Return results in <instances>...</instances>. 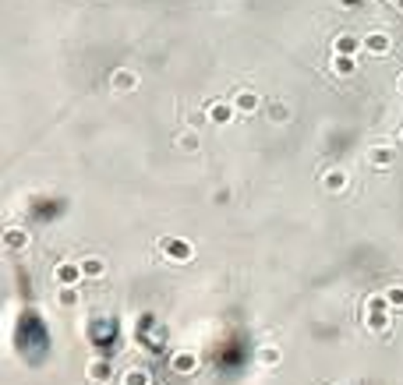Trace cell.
<instances>
[{
	"instance_id": "obj_1",
	"label": "cell",
	"mask_w": 403,
	"mask_h": 385,
	"mask_svg": "<svg viewBox=\"0 0 403 385\" xmlns=\"http://www.w3.org/2000/svg\"><path fill=\"white\" fill-rule=\"evenodd\" d=\"M159 255H166L170 262H191L195 258V248L184 241V237H159Z\"/></svg>"
},
{
	"instance_id": "obj_2",
	"label": "cell",
	"mask_w": 403,
	"mask_h": 385,
	"mask_svg": "<svg viewBox=\"0 0 403 385\" xmlns=\"http://www.w3.org/2000/svg\"><path fill=\"white\" fill-rule=\"evenodd\" d=\"M202 361H198V350H174V357H170V371H174L177 378H188V375H198Z\"/></svg>"
},
{
	"instance_id": "obj_3",
	"label": "cell",
	"mask_w": 403,
	"mask_h": 385,
	"mask_svg": "<svg viewBox=\"0 0 403 385\" xmlns=\"http://www.w3.org/2000/svg\"><path fill=\"white\" fill-rule=\"evenodd\" d=\"M138 85H142L138 71H131V68H113V75H110V89H113V96H131Z\"/></svg>"
},
{
	"instance_id": "obj_4",
	"label": "cell",
	"mask_w": 403,
	"mask_h": 385,
	"mask_svg": "<svg viewBox=\"0 0 403 385\" xmlns=\"http://www.w3.org/2000/svg\"><path fill=\"white\" fill-rule=\"evenodd\" d=\"M82 280H85L82 262H57L53 265V283L57 287H78Z\"/></svg>"
},
{
	"instance_id": "obj_5",
	"label": "cell",
	"mask_w": 403,
	"mask_h": 385,
	"mask_svg": "<svg viewBox=\"0 0 403 385\" xmlns=\"http://www.w3.org/2000/svg\"><path fill=\"white\" fill-rule=\"evenodd\" d=\"M205 117H209V124H230L237 117V106H234V99H209L205 103Z\"/></svg>"
},
{
	"instance_id": "obj_6",
	"label": "cell",
	"mask_w": 403,
	"mask_h": 385,
	"mask_svg": "<svg viewBox=\"0 0 403 385\" xmlns=\"http://www.w3.org/2000/svg\"><path fill=\"white\" fill-rule=\"evenodd\" d=\"M368 167H372V170H382V174L393 170V167H396V149H393V145H372V149H368Z\"/></svg>"
},
{
	"instance_id": "obj_7",
	"label": "cell",
	"mask_w": 403,
	"mask_h": 385,
	"mask_svg": "<svg viewBox=\"0 0 403 385\" xmlns=\"http://www.w3.org/2000/svg\"><path fill=\"white\" fill-rule=\"evenodd\" d=\"M393 46H396V43H393V36H389V32H382V29L365 36V50L372 53V57H389Z\"/></svg>"
},
{
	"instance_id": "obj_8",
	"label": "cell",
	"mask_w": 403,
	"mask_h": 385,
	"mask_svg": "<svg viewBox=\"0 0 403 385\" xmlns=\"http://www.w3.org/2000/svg\"><path fill=\"white\" fill-rule=\"evenodd\" d=\"M322 188L329 191V195H343L351 188V177H347V170H339V167H329L325 174H322Z\"/></svg>"
},
{
	"instance_id": "obj_9",
	"label": "cell",
	"mask_w": 403,
	"mask_h": 385,
	"mask_svg": "<svg viewBox=\"0 0 403 385\" xmlns=\"http://www.w3.org/2000/svg\"><path fill=\"white\" fill-rule=\"evenodd\" d=\"M234 106H237L241 117H255V110L262 106V96H258L255 89H241V92L234 96Z\"/></svg>"
},
{
	"instance_id": "obj_10",
	"label": "cell",
	"mask_w": 403,
	"mask_h": 385,
	"mask_svg": "<svg viewBox=\"0 0 403 385\" xmlns=\"http://www.w3.org/2000/svg\"><path fill=\"white\" fill-rule=\"evenodd\" d=\"M255 361H258V368H262V371H272V368H279V364H283V347L265 343V347H258V350H255Z\"/></svg>"
},
{
	"instance_id": "obj_11",
	"label": "cell",
	"mask_w": 403,
	"mask_h": 385,
	"mask_svg": "<svg viewBox=\"0 0 403 385\" xmlns=\"http://www.w3.org/2000/svg\"><path fill=\"white\" fill-rule=\"evenodd\" d=\"M29 241H32V234H29L25 227H8V230H4V248H8V251H25Z\"/></svg>"
},
{
	"instance_id": "obj_12",
	"label": "cell",
	"mask_w": 403,
	"mask_h": 385,
	"mask_svg": "<svg viewBox=\"0 0 403 385\" xmlns=\"http://www.w3.org/2000/svg\"><path fill=\"white\" fill-rule=\"evenodd\" d=\"M332 50L336 53H351V57H358V50H365V39H358L354 32H339L332 39Z\"/></svg>"
},
{
	"instance_id": "obj_13",
	"label": "cell",
	"mask_w": 403,
	"mask_h": 385,
	"mask_svg": "<svg viewBox=\"0 0 403 385\" xmlns=\"http://www.w3.org/2000/svg\"><path fill=\"white\" fill-rule=\"evenodd\" d=\"M174 149H177V152H198V149H202L198 128H184V131H177V138H174Z\"/></svg>"
},
{
	"instance_id": "obj_14",
	"label": "cell",
	"mask_w": 403,
	"mask_h": 385,
	"mask_svg": "<svg viewBox=\"0 0 403 385\" xmlns=\"http://www.w3.org/2000/svg\"><path fill=\"white\" fill-rule=\"evenodd\" d=\"M332 75H336V78L358 75V57H351V53H336V57H332Z\"/></svg>"
},
{
	"instance_id": "obj_15",
	"label": "cell",
	"mask_w": 403,
	"mask_h": 385,
	"mask_svg": "<svg viewBox=\"0 0 403 385\" xmlns=\"http://www.w3.org/2000/svg\"><path fill=\"white\" fill-rule=\"evenodd\" d=\"M82 272H85V280H103L106 276V258L103 255H85L82 258Z\"/></svg>"
},
{
	"instance_id": "obj_16",
	"label": "cell",
	"mask_w": 403,
	"mask_h": 385,
	"mask_svg": "<svg viewBox=\"0 0 403 385\" xmlns=\"http://www.w3.org/2000/svg\"><path fill=\"white\" fill-rule=\"evenodd\" d=\"M82 304V294L78 287H57V308H64V311H75Z\"/></svg>"
},
{
	"instance_id": "obj_17",
	"label": "cell",
	"mask_w": 403,
	"mask_h": 385,
	"mask_svg": "<svg viewBox=\"0 0 403 385\" xmlns=\"http://www.w3.org/2000/svg\"><path fill=\"white\" fill-rule=\"evenodd\" d=\"M89 378H92V382H99V385H103V382H110V378H113V364H110L106 357L89 361Z\"/></svg>"
},
{
	"instance_id": "obj_18",
	"label": "cell",
	"mask_w": 403,
	"mask_h": 385,
	"mask_svg": "<svg viewBox=\"0 0 403 385\" xmlns=\"http://www.w3.org/2000/svg\"><path fill=\"white\" fill-rule=\"evenodd\" d=\"M389 311H368V318H365V325L372 329V333H389Z\"/></svg>"
},
{
	"instance_id": "obj_19",
	"label": "cell",
	"mask_w": 403,
	"mask_h": 385,
	"mask_svg": "<svg viewBox=\"0 0 403 385\" xmlns=\"http://www.w3.org/2000/svg\"><path fill=\"white\" fill-rule=\"evenodd\" d=\"M121 378H124V385H152V375L145 368H128Z\"/></svg>"
},
{
	"instance_id": "obj_20",
	"label": "cell",
	"mask_w": 403,
	"mask_h": 385,
	"mask_svg": "<svg viewBox=\"0 0 403 385\" xmlns=\"http://www.w3.org/2000/svg\"><path fill=\"white\" fill-rule=\"evenodd\" d=\"M269 121L272 124H286V121H291V106H286V103H269Z\"/></svg>"
},
{
	"instance_id": "obj_21",
	"label": "cell",
	"mask_w": 403,
	"mask_h": 385,
	"mask_svg": "<svg viewBox=\"0 0 403 385\" xmlns=\"http://www.w3.org/2000/svg\"><path fill=\"white\" fill-rule=\"evenodd\" d=\"M386 301H389V308H403V283H393L386 290Z\"/></svg>"
},
{
	"instance_id": "obj_22",
	"label": "cell",
	"mask_w": 403,
	"mask_h": 385,
	"mask_svg": "<svg viewBox=\"0 0 403 385\" xmlns=\"http://www.w3.org/2000/svg\"><path fill=\"white\" fill-rule=\"evenodd\" d=\"M365 311H393V308H389V301H386V294H375V297H368V304H365Z\"/></svg>"
},
{
	"instance_id": "obj_23",
	"label": "cell",
	"mask_w": 403,
	"mask_h": 385,
	"mask_svg": "<svg viewBox=\"0 0 403 385\" xmlns=\"http://www.w3.org/2000/svg\"><path fill=\"white\" fill-rule=\"evenodd\" d=\"M230 198H234V191H230V188H216V191H212V202H216V205H226Z\"/></svg>"
},
{
	"instance_id": "obj_24",
	"label": "cell",
	"mask_w": 403,
	"mask_h": 385,
	"mask_svg": "<svg viewBox=\"0 0 403 385\" xmlns=\"http://www.w3.org/2000/svg\"><path fill=\"white\" fill-rule=\"evenodd\" d=\"M202 121H209V117H205V110H198V114H191V117H188V124H191V128H198Z\"/></svg>"
},
{
	"instance_id": "obj_25",
	"label": "cell",
	"mask_w": 403,
	"mask_h": 385,
	"mask_svg": "<svg viewBox=\"0 0 403 385\" xmlns=\"http://www.w3.org/2000/svg\"><path fill=\"white\" fill-rule=\"evenodd\" d=\"M103 385H124V378H110V382H103Z\"/></svg>"
},
{
	"instance_id": "obj_26",
	"label": "cell",
	"mask_w": 403,
	"mask_h": 385,
	"mask_svg": "<svg viewBox=\"0 0 403 385\" xmlns=\"http://www.w3.org/2000/svg\"><path fill=\"white\" fill-rule=\"evenodd\" d=\"M400 89H403V75H400Z\"/></svg>"
},
{
	"instance_id": "obj_27",
	"label": "cell",
	"mask_w": 403,
	"mask_h": 385,
	"mask_svg": "<svg viewBox=\"0 0 403 385\" xmlns=\"http://www.w3.org/2000/svg\"><path fill=\"white\" fill-rule=\"evenodd\" d=\"M400 145H403V135H400Z\"/></svg>"
},
{
	"instance_id": "obj_28",
	"label": "cell",
	"mask_w": 403,
	"mask_h": 385,
	"mask_svg": "<svg viewBox=\"0 0 403 385\" xmlns=\"http://www.w3.org/2000/svg\"><path fill=\"white\" fill-rule=\"evenodd\" d=\"M400 4H403V0H400Z\"/></svg>"
}]
</instances>
